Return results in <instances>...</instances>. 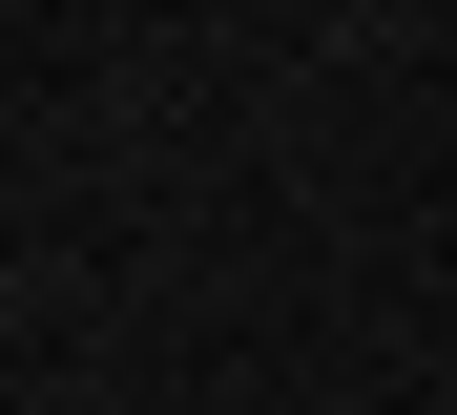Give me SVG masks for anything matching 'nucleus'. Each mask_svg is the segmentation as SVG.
<instances>
[]
</instances>
